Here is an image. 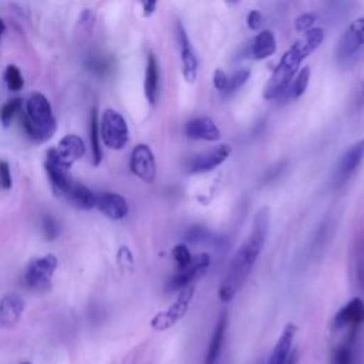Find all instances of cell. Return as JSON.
<instances>
[{"mask_svg":"<svg viewBox=\"0 0 364 364\" xmlns=\"http://www.w3.org/2000/svg\"><path fill=\"white\" fill-rule=\"evenodd\" d=\"M246 23H247V27L253 31H256L257 28H260V26L263 24V16L259 10H250L247 17H246Z\"/></svg>","mask_w":364,"mask_h":364,"instance_id":"34","label":"cell"},{"mask_svg":"<svg viewBox=\"0 0 364 364\" xmlns=\"http://www.w3.org/2000/svg\"><path fill=\"white\" fill-rule=\"evenodd\" d=\"M21 122L26 134L36 142L50 139L57 129V119L46 95L34 92L30 95L26 111L21 114Z\"/></svg>","mask_w":364,"mask_h":364,"instance_id":"3","label":"cell"},{"mask_svg":"<svg viewBox=\"0 0 364 364\" xmlns=\"http://www.w3.org/2000/svg\"><path fill=\"white\" fill-rule=\"evenodd\" d=\"M139 1H141L142 11H144V16H145V17H149V16H152V14L155 13L158 0H139Z\"/></svg>","mask_w":364,"mask_h":364,"instance_id":"36","label":"cell"},{"mask_svg":"<svg viewBox=\"0 0 364 364\" xmlns=\"http://www.w3.org/2000/svg\"><path fill=\"white\" fill-rule=\"evenodd\" d=\"M316 18L317 17L313 13H303V14L297 16L296 20H294V30L300 34H304L306 31L313 28V26L316 23Z\"/></svg>","mask_w":364,"mask_h":364,"instance_id":"30","label":"cell"},{"mask_svg":"<svg viewBox=\"0 0 364 364\" xmlns=\"http://www.w3.org/2000/svg\"><path fill=\"white\" fill-rule=\"evenodd\" d=\"M195 294V287L191 284L185 289L181 290L178 299L165 310L158 313L152 320H151V326L155 330H166L169 327H172L173 324H176V321H179L188 311L189 304L193 299Z\"/></svg>","mask_w":364,"mask_h":364,"instance_id":"8","label":"cell"},{"mask_svg":"<svg viewBox=\"0 0 364 364\" xmlns=\"http://www.w3.org/2000/svg\"><path fill=\"white\" fill-rule=\"evenodd\" d=\"M297 327L293 323H287L279 336L266 364H284L287 360V355L293 347V340L296 336Z\"/></svg>","mask_w":364,"mask_h":364,"instance_id":"18","label":"cell"},{"mask_svg":"<svg viewBox=\"0 0 364 364\" xmlns=\"http://www.w3.org/2000/svg\"><path fill=\"white\" fill-rule=\"evenodd\" d=\"M172 257H173V260L176 262L178 269L185 267V266L189 264L191 260H192V255H191L189 249H188L185 245H176V246L172 249Z\"/></svg>","mask_w":364,"mask_h":364,"instance_id":"32","label":"cell"},{"mask_svg":"<svg viewBox=\"0 0 364 364\" xmlns=\"http://www.w3.org/2000/svg\"><path fill=\"white\" fill-rule=\"evenodd\" d=\"M129 168H131V172L144 182L149 183L155 179V173H156L155 156L148 145L139 144L132 149Z\"/></svg>","mask_w":364,"mask_h":364,"instance_id":"11","label":"cell"},{"mask_svg":"<svg viewBox=\"0 0 364 364\" xmlns=\"http://www.w3.org/2000/svg\"><path fill=\"white\" fill-rule=\"evenodd\" d=\"M41 226H43V233H44L46 239H48V240L57 239V236L60 233V226H58V222L53 216L46 215L43 218Z\"/></svg>","mask_w":364,"mask_h":364,"instance_id":"31","label":"cell"},{"mask_svg":"<svg viewBox=\"0 0 364 364\" xmlns=\"http://www.w3.org/2000/svg\"><path fill=\"white\" fill-rule=\"evenodd\" d=\"M364 158V138L354 142L340 158L334 173H333V183L336 186L343 185L346 181L350 179V176L355 172L358 165L361 164Z\"/></svg>","mask_w":364,"mask_h":364,"instance_id":"10","label":"cell"},{"mask_svg":"<svg viewBox=\"0 0 364 364\" xmlns=\"http://www.w3.org/2000/svg\"><path fill=\"white\" fill-rule=\"evenodd\" d=\"M90 144L94 165H98L102 159L101 149V135H100V124H98V109L94 107L90 112Z\"/></svg>","mask_w":364,"mask_h":364,"instance_id":"24","label":"cell"},{"mask_svg":"<svg viewBox=\"0 0 364 364\" xmlns=\"http://www.w3.org/2000/svg\"><path fill=\"white\" fill-rule=\"evenodd\" d=\"M230 152H232L230 145L220 144V145L198 155L196 158H193V161L189 165V172L191 173H203V172L213 171L215 168H218L228 159Z\"/></svg>","mask_w":364,"mask_h":364,"instance_id":"12","label":"cell"},{"mask_svg":"<svg viewBox=\"0 0 364 364\" xmlns=\"http://www.w3.org/2000/svg\"><path fill=\"white\" fill-rule=\"evenodd\" d=\"M269 229V210L262 208L253 218V225L249 236L236 250L233 259L230 260L229 269L225 274L223 282L219 286L218 296L222 301H230L242 284L246 282L249 273L253 269L256 259L259 257Z\"/></svg>","mask_w":364,"mask_h":364,"instance_id":"1","label":"cell"},{"mask_svg":"<svg viewBox=\"0 0 364 364\" xmlns=\"http://www.w3.org/2000/svg\"><path fill=\"white\" fill-rule=\"evenodd\" d=\"M95 208L112 220H121L128 213V203L125 198L114 192H104L97 195Z\"/></svg>","mask_w":364,"mask_h":364,"instance_id":"15","label":"cell"},{"mask_svg":"<svg viewBox=\"0 0 364 364\" xmlns=\"http://www.w3.org/2000/svg\"><path fill=\"white\" fill-rule=\"evenodd\" d=\"M84 154H85L84 141L80 136L71 134L61 138L57 146L50 148L47 151L46 159L63 166L64 169H70L75 161L84 156Z\"/></svg>","mask_w":364,"mask_h":364,"instance_id":"7","label":"cell"},{"mask_svg":"<svg viewBox=\"0 0 364 364\" xmlns=\"http://www.w3.org/2000/svg\"><path fill=\"white\" fill-rule=\"evenodd\" d=\"M100 135L105 146L119 151L128 144V125L115 109H105L100 121Z\"/></svg>","mask_w":364,"mask_h":364,"instance_id":"4","label":"cell"},{"mask_svg":"<svg viewBox=\"0 0 364 364\" xmlns=\"http://www.w3.org/2000/svg\"><path fill=\"white\" fill-rule=\"evenodd\" d=\"M185 134L191 139H203V141H218L220 138V131L215 121L209 117H196L188 121L185 125Z\"/></svg>","mask_w":364,"mask_h":364,"instance_id":"16","label":"cell"},{"mask_svg":"<svg viewBox=\"0 0 364 364\" xmlns=\"http://www.w3.org/2000/svg\"><path fill=\"white\" fill-rule=\"evenodd\" d=\"M213 85L218 91L225 92L226 87H228V75L225 71H222L220 68H216L213 73Z\"/></svg>","mask_w":364,"mask_h":364,"instance_id":"35","label":"cell"},{"mask_svg":"<svg viewBox=\"0 0 364 364\" xmlns=\"http://www.w3.org/2000/svg\"><path fill=\"white\" fill-rule=\"evenodd\" d=\"M276 51V38L270 30L260 31L252 41L250 54L255 60H264Z\"/></svg>","mask_w":364,"mask_h":364,"instance_id":"23","label":"cell"},{"mask_svg":"<svg viewBox=\"0 0 364 364\" xmlns=\"http://www.w3.org/2000/svg\"><path fill=\"white\" fill-rule=\"evenodd\" d=\"M209 264H210V256L208 253H200V255H196L195 257H192L191 263L186 264L185 267L179 269L178 273L169 280V283H168L169 291L182 290V289L191 286L195 280L200 279L205 274Z\"/></svg>","mask_w":364,"mask_h":364,"instance_id":"9","label":"cell"},{"mask_svg":"<svg viewBox=\"0 0 364 364\" xmlns=\"http://www.w3.org/2000/svg\"><path fill=\"white\" fill-rule=\"evenodd\" d=\"M4 80H6L7 88L10 91H20L23 88V84H24L23 75H21L20 70L13 64L7 65L6 73H4Z\"/></svg>","mask_w":364,"mask_h":364,"instance_id":"28","label":"cell"},{"mask_svg":"<svg viewBox=\"0 0 364 364\" xmlns=\"http://www.w3.org/2000/svg\"><path fill=\"white\" fill-rule=\"evenodd\" d=\"M144 91L148 102L155 107L159 95V70H158L156 57L152 53H149L146 58Z\"/></svg>","mask_w":364,"mask_h":364,"instance_id":"19","label":"cell"},{"mask_svg":"<svg viewBox=\"0 0 364 364\" xmlns=\"http://www.w3.org/2000/svg\"><path fill=\"white\" fill-rule=\"evenodd\" d=\"M297 360H299V350L296 347H291L284 364H297Z\"/></svg>","mask_w":364,"mask_h":364,"instance_id":"37","label":"cell"},{"mask_svg":"<svg viewBox=\"0 0 364 364\" xmlns=\"http://www.w3.org/2000/svg\"><path fill=\"white\" fill-rule=\"evenodd\" d=\"M90 21H92V13H91V10H84L80 16V23L85 24V23H90Z\"/></svg>","mask_w":364,"mask_h":364,"instance_id":"38","label":"cell"},{"mask_svg":"<svg viewBox=\"0 0 364 364\" xmlns=\"http://www.w3.org/2000/svg\"><path fill=\"white\" fill-rule=\"evenodd\" d=\"M23 101L20 98H14L7 101L1 108H0V122L3 124V127H9L13 121V118L16 117V114L21 109Z\"/></svg>","mask_w":364,"mask_h":364,"instance_id":"27","label":"cell"},{"mask_svg":"<svg viewBox=\"0 0 364 364\" xmlns=\"http://www.w3.org/2000/svg\"><path fill=\"white\" fill-rule=\"evenodd\" d=\"M4 28H6V27H4V23H3V20L0 18V37H1V34L4 33Z\"/></svg>","mask_w":364,"mask_h":364,"instance_id":"39","label":"cell"},{"mask_svg":"<svg viewBox=\"0 0 364 364\" xmlns=\"http://www.w3.org/2000/svg\"><path fill=\"white\" fill-rule=\"evenodd\" d=\"M57 256L48 253L31 260L24 272V284L33 290H46L51 284V277L57 269Z\"/></svg>","mask_w":364,"mask_h":364,"instance_id":"5","label":"cell"},{"mask_svg":"<svg viewBox=\"0 0 364 364\" xmlns=\"http://www.w3.org/2000/svg\"><path fill=\"white\" fill-rule=\"evenodd\" d=\"M353 338L347 340L344 344L334 348L330 364H353V348H351Z\"/></svg>","mask_w":364,"mask_h":364,"instance_id":"26","label":"cell"},{"mask_svg":"<svg viewBox=\"0 0 364 364\" xmlns=\"http://www.w3.org/2000/svg\"><path fill=\"white\" fill-rule=\"evenodd\" d=\"M20 364H31V363H27V361H26V363H20Z\"/></svg>","mask_w":364,"mask_h":364,"instance_id":"41","label":"cell"},{"mask_svg":"<svg viewBox=\"0 0 364 364\" xmlns=\"http://www.w3.org/2000/svg\"><path fill=\"white\" fill-rule=\"evenodd\" d=\"M309 80H310V67L306 65V67H303L301 70L297 71L296 78L293 80V84L290 87V95H291L293 100L300 98L306 92L307 85H309Z\"/></svg>","mask_w":364,"mask_h":364,"instance_id":"25","label":"cell"},{"mask_svg":"<svg viewBox=\"0 0 364 364\" xmlns=\"http://www.w3.org/2000/svg\"><path fill=\"white\" fill-rule=\"evenodd\" d=\"M364 46V16L353 20L344 30L337 44L336 55L341 64H350L355 58L360 48Z\"/></svg>","mask_w":364,"mask_h":364,"instance_id":"6","label":"cell"},{"mask_svg":"<svg viewBox=\"0 0 364 364\" xmlns=\"http://www.w3.org/2000/svg\"><path fill=\"white\" fill-rule=\"evenodd\" d=\"M44 168L50 181V185L53 188V192L55 196H64V193L67 192V189L70 188L73 179L68 175V169H64L63 166L47 161L44 162Z\"/></svg>","mask_w":364,"mask_h":364,"instance_id":"22","label":"cell"},{"mask_svg":"<svg viewBox=\"0 0 364 364\" xmlns=\"http://www.w3.org/2000/svg\"><path fill=\"white\" fill-rule=\"evenodd\" d=\"M250 77V70L249 68H239L236 70L230 77H228V87L225 92H235L239 90Z\"/></svg>","mask_w":364,"mask_h":364,"instance_id":"29","label":"cell"},{"mask_svg":"<svg viewBox=\"0 0 364 364\" xmlns=\"http://www.w3.org/2000/svg\"><path fill=\"white\" fill-rule=\"evenodd\" d=\"M226 327H228V313L222 311V314L219 316L218 323L213 328L210 340H209L205 364H216L218 363V358L220 355V348L223 344V338H225V333H226Z\"/></svg>","mask_w":364,"mask_h":364,"instance_id":"20","label":"cell"},{"mask_svg":"<svg viewBox=\"0 0 364 364\" xmlns=\"http://www.w3.org/2000/svg\"><path fill=\"white\" fill-rule=\"evenodd\" d=\"M70 203H73L74 206L80 208V209H91L95 208V200H97V195L87 188L82 183H78L75 181L71 182L70 188L67 189V192L64 193V196Z\"/></svg>","mask_w":364,"mask_h":364,"instance_id":"21","label":"cell"},{"mask_svg":"<svg viewBox=\"0 0 364 364\" xmlns=\"http://www.w3.org/2000/svg\"><path fill=\"white\" fill-rule=\"evenodd\" d=\"M361 323H364V301L360 297L351 299L336 313L333 318V327L336 330L346 327L357 328Z\"/></svg>","mask_w":364,"mask_h":364,"instance_id":"14","label":"cell"},{"mask_svg":"<svg viewBox=\"0 0 364 364\" xmlns=\"http://www.w3.org/2000/svg\"><path fill=\"white\" fill-rule=\"evenodd\" d=\"M228 1H229V3H239L240 0H228Z\"/></svg>","mask_w":364,"mask_h":364,"instance_id":"40","label":"cell"},{"mask_svg":"<svg viewBox=\"0 0 364 364\" xmlns=\"http://www.w3.org/2000/svg\"><path fill=\"white\" fill-rule=\"evenodd\" d=\"M324 31L321 27H313L303 34L293 46L282 55L279 64L273 70L270 78L263 88L264 100H274L282 95L289 87L293 77L297 74L301 61L311 54L323 41Z\"/></svg>","mask_w":364,"mask_h":364,"instance_id":"2","label":"cell"},{"mask_svg":"<svg viewBox=\"0 0 364 364\" xmlns=\"http://www.w3.org/2000/svg\"><path fill=\"white\" fill-rule=\"evenodd\" d=\"M24 311V300L17 293H9L0 300V326H14Z\"/></svg>","mask_w":364,"mask_h":364,"instance_id":"17","label":"cell"},{"mask_svg":"<svg viewBox=\"0 0 364 364\" xmlns=\"http://www.w3.org/2000/svg\"><path fill=\"white\" fill-rule=\"evenodd\" d=\"M176 36L178 41L181 46V60H182V74L185 81L188 82H195L198 77V70H199V61L198 57L191 46V41L188 38V34L181 23L176 24Z\"/></svg>","mask_w":364,"mask_h":364,"instance_id":"13","label":"cell"},{"mask_svg":"<svg viewBox=\"0 0 364 364\" xmlns=\"http://www.w3.org/2000/svg\"><path fill=\"white\" fill-rule=\"evenodd\" d=\"M11 185H13V181H11L10 166L6 161L0 159V188L4 191H9Z\"/></svg>","mask_w":364,"mask_h":364,"instance_id":"33","label":"cell"}]
</instances>
